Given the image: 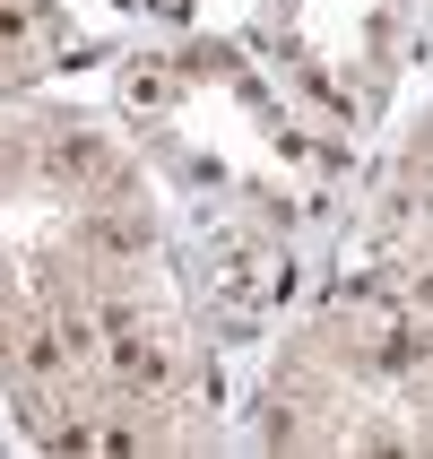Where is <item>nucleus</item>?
<instances>
[{
  "instance_id": "nucleus-1",
  "label": "nucleus",
  "mask_w": 433,
  "mask_h": 459,
  "mask_svg": "<svg viewBox=\"0 0 433 459\" xmlns=\"http://www.w3.org/2000/svg\"><path fill=\"white\" fill-rule=\"evenodd\" d=\"M113 382H122V390H165V382H174V347L148 338V330H122V338H113Z\"/></svg>"
},
{
  "instance_id": "nucleus-2",
  "label": "nucleus",
  "mask_w": 433,
  "mask_h": 459,
  "mask_svg": "<svg viewBox=\"0 0 433 459\" xmlns=\"http://www.w3.org/2000/svg\"><path fill=\"white\" fill-rule=\"evenodd\" d=\"M52 174L61 182H113V156H104V139H61L52 148Z\"/></svg>"
},
{
  "instance_id": "nucleus-3",
  "label": "nucleus",
  "mask_w": 433,
  "mask_h": 459,
  "mask_svg": "<svg viewBox=\"0 0 433 459\" xmlns=\"http://www.w3.org/2000/svg\"><path fill=\"white\" fill-rule=\"evenodd\" d=\"M87 243H96V252H113V260H130V252H148V226H139V217H96V226H87Z\"/></svg>"
},
{
  "instance_id": "nucleus-4",
  "label": "nucleus",
  "mask_w": 433,
  "mask_h": 459,
  "mask_svg": "<svg viewBox=\"0 0 433 459\" xmlns=\"http://www.w3.org/2000/svg\"><path fill=\"white\" fill-rule=\"evenodd\" d=\"M18 364L35 373V382H52L61 364H70V347H61V330H26V347H18Z\"/></svg>"
},
{
  "instance_id": "nucleus-5",
  "label": "nucleus",
  "mask_w": 433,
  "mask_h": 459,
  "mask_svg": "<svg viewBox=\"0 0 433 459\" xmlns=\"http://www.w3.org/2000/svg\"><path fill=\"white\" fill-rule=\"evenodd\" d=\"M0 44H26V9L18 0H0Z\"/></svg>"
},
{
  "instance_id": "nucleus-6",
  "label": "nucleus",
  "mask_w": 433,
  "mask_h": 459,
  "mask_svg": "<svg viewBox=\"0 0 433 459\" xmlns=\"http://www.w3.org/2000/svg\"><path fill=\"white\" fill-rule=\"evenodd\" d=\"M416 304H433V269H425V278H416Z\"/></svg>"
}]
</instances>
